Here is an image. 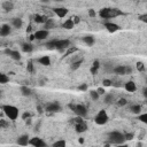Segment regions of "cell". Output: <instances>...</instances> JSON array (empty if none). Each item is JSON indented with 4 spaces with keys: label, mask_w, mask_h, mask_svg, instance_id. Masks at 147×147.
Listing matches in <instances>:
<instances>
[{
    "label": "cell",
    "mask_w": 147,
    "mask_h": 147,
    "mask_svg": "<svg viewBox=\"0 0 147 147\" xmlns=\"http://www.w3.org/2000/svg\"><path fill=\"white\" fill-rule=\"evenodd\" d=\"M38 63H40L41 65H45V67H49L51 65V57L48 55H44L41 57H39L38 60Z\"/></svg>",
    "instance_id": "15"
},
{
    "label": "cell",
    "mask_w": 147,
    "mask_h": 147,
    "mask_svg": "<svg viewBox=\"0 0 147 147\" xmlns=\"http://www.w3.org/2000/svg\"><path fill=\"white\" fill-rule=\"evenodd\" d=\"M113 100H114L113 94H106V96H105V102L106 103H111Z\"/></svg>",
    "instance_id": "36"
},
{
    "label": "cell",
    "mask_w": 147,
    "mask_h": 147,
    "mask_svg": "<svg viewBox=\"0 0 147 147\" xmlns=\"http://www.w3.org/2000/svg\"><path fill=\"white\" fill-rule=\"evenodd\" d=\"M54 1H59L60 2V1H63V0H54Z\"/></svg>",
    "instance_id": "53"
},
{
    "label": "cell",
    "mask_w": 147,
    "mask_h": 147,
    "mask_svg": "<svg viewBox=\"0 0 147 147\" xmlns=\"http://www.w3.org/2000/svg\"><path fill=\"white\" fill-rule=\"evenodd\" d=\"M88 16H91V17H94V16H95L94 9H88Z\"/></svg>",
    "instance_id": "43"
},
{
    "label": "cell",
    "mask_w": 147,
    "mask_h": 147,
    "mask_svg": "<svg viewBox=\"0 0 147 147\" xmlns=\"http://www.w3.org/2000/svg\"><path fill=\"white\" fill-rule=\"evenodd\" d=\"M33 20H34V22H36V23H42V24H44V23L46 22V20H47V18H45L44 16H41V15H39V14H36Z\"/></svg>",
    "instance_id": "28"
},
{
    "label": "cell",
    "mask_w": 147,
    "mask_h": 147,
    "mask_svg": "<svg viewBox=\"0 0 147 147\" xmlns=\"http://www.w3.org/2000/svg\"><path fill=\"white\" fill-rule=\"evenodd\" d=\"M11 51H13V49H10V48H5V49H3V53L7 54V55H10Z\"/></svg>",
    "instance_id": "45"
},
{
    "label": "cell",
    "mask_w": 147,
    "mask_h": 147,
    "mask_svg": "<svg viewBox=\"0 0 147 147\" xmlns=\"http://www.w3.org/2000/svg\"><path fill=\"white\" fill-rule=\"evenodd\" d=\"M83 41H84L87 46H93V45H94V42H95V39H94V37H93V36L87 34V36L83 37Z\"/></svg>",
    "instance_id": "19"
},
{
    "label": "cell",
    "mask_w": 147,
    "mask_h": 147,
    "mask_svg": "<svg viewBox=\"0 0 147 147\" xmlns=\"http://www.w3.org/2000/svg\"><path fill=\"white\" fill-rule=\"evenodd\" d=\"M48 36H49V30H46V29H40L34 32V37L37 40H45L47 39Z\"/></svg>",
    "instance_id": "9"
},
{
    "label": "cell",
    "mask_w": 147,
    "mask_h": 147,
    "mask_svg": "<svg viewBox=\"0 0 147 147\" xmlns=\"http://www.w3.org/2000/svg\"><path fill=\"white\" fill-rule=\"evenodd\" d=\"M7 126H8L7 122H6L5 119H0V127H1V129H5V127H7Z\"/></svg>",
    "instance_id": "40"
},
{
    "label": "cell",
    "mask_w": 147,
    "mask_h": 147,
    "mask_svg": "<svg viewBox=\"0 0 147 147\" xmlns=\"http://www.w3.org/2000/svg\"><path fill=\"white\" fill-rule=\"evenodd\" d=\"M126 103H127V101H126V99H124V98H121V99L117 100V106H119V107H123V106H125Z\"/></svg>",
    "instance_id": "37"
},
{
    "label": "cell",
    "mask_w": 147,
    "mask_h": 147,
    "mask_svg": "<svg viewBox=\"0 0 147 147\" xmlns=\"http://www.w3.org/2000/svg\"><path fill=\"white\" fill-rule=\"evenodd\" d=\"M51 0H40V2H42V3H48Z\"/></svg>",
    "instance_id": "51"
},
{
    "label": "cell",
    "mask_w": 147,
    "mask_h": 147,
    "mask_svg": "<svg viewBox=\"0 0 147 147\" xmlns=\"http://www.w3.org/2000/svg\"><path fill=\"white\" fill-rule=\"evenodd\" d=\"M108 119H109V117H108V114H107V111H106L105 109H101V110L96 114V116L94 117V122H95L98 125H103V124H106V123L108 122Z\"/></svg>",
    "instance_id": "7"
},
{
    "label": "cell",
    "mask_w": 147,
    "mask_h": 147,
    "mask_svg": "<svg viewBox=\"0 0 147 147\" xmlns=\"http://www.w3.org/2000/svg\"><path fill=\"white\" fill-rule=\"evenodd\" d=\"M125 136V140H131L133 138V134L132 133H127V134H124Z\"/></svg>",
    "instance_id": "44"
},
{
    "label": "cell",
    "mask_w": 147,
    "mask_h": 147,
    "mask_svg": "<svg viewBox=\"0 0 147 147\" xmlns=\"http://www.w3.org/2000/svg\"><path fill=\"white\" fill-rule=\"evenodd\" d=\"M21 47H22V51H23L24 53H31V52L33 51V46H32L30 42H23Z\"/></svg>",
    "instance_id": "22"
},
{
    "label": "cell",
    "mask_w": 147,
    "mask_h": 147,
    "mask_svg": "<svg viewBox=\"0 0 147 147\" xmlns=\"http://www.w3.org/2000/svg\"><path fill=\"white\" fill-rule=\"evenodd\" d=\"M13 60H15V61H20L21 60V53L18 52V51H11V53H10V55H9Z\"/></svg>",
    "instance_id": "27"
},
{
    "label": "cell",
    "mask_w": 147,
    "mask_h": 147,
    "mask_svg": "<svg viewBox=\"0 0 147 147\" xmlns=\"http://www.w3.org/2000/svg\"><path fill=\"white\" fill-rule=\"evenodd\" d=\"M1 109H2L3 114H5L10 121L17 119V117H18V108H17V107H15V106H13V105H3V106L1 107Z\"/></svg>",
    "instance_id": "3"
},
{
    "label": "cell",
    "mask_w": 147,
    "mask_h": 147,
    "mask_svg": "<svg viewBox=\"0 0 147 147\" xmlns=\"http://www.w3.org/2000/svg\"><path fill=\"white\" fill-rule=\"evenodd\" d=\"M108 137L113 144H123L125 140V136L119 131H111L108 134Z\"/></svg>",
    "instance_id": "5"
},
{
    "label": "cell",
    "mask_w": 147,
    "mask_h": 147,
    "mask_svg": "<svg viewBox=\"0 0 147 147\" xmlns=\"http://www.w3.org/2000/svg\"><path fill=\"white\" fill-rule=\"evenodd\" d=\"M53 28H55V23H54V21H53L52 18H47L46 22L44 23V29H46V30H51V29H53Z\"/></svg>",
    "instance_id": "23"
},
{
    "label": "cell",
    "mask_w": 147,
    "mask_h": 147,
    "mask_svg": "<svg viewBox=\"0 0 147 147\" xmlns=\"http://www.w3.org/2000/svg\"><path fill=\"white\" fill-rule=\"evenodd\" d=\"M74 26H75V22H74L72 18H68V20L64 21L63 24H62V28H64V29H67V30H71Z\"/></svg>",
    "instance_id": "20"
},
{
    "label": "cell",
    "mask_w": 147,
    "mask_h": 147,
    "mask_svg": "<svg viewBox=\"0 0 147 147\" xmlns=\"http://www.w3.org/2000/svg\"><path fill=\"white\" fill-rule=\"evenodd\" d=\"M30 116H31V115H30V113L25 111V113L22 115V118H23V119H28V118H30Z\"/></svg>",
    "instance_id": "42"
},
{
    "label": "cell",
    "mask_w": 147,
    "mask_h": 147,
    "mask_svg": "<svg viewBox=\"0 0 147 147\" xmlns=\"http://www.w3.org/2000/svg\"><path fill=\"white\" fill-rule=\"evenodd\" d=\"M29 141H30V139H29V136L28 134H22L17 139V144L18 145H22V146H26L29 144Z\"/></svg>",
    "instance_id": "18"
},
{
    "label": "cell",
    "mask_w": 147,
    "mask_h": 147,
    "mask_svg": "<svg viewBox=\"0 0 147 147\" xmlns=\"http://www.w3.org/2000/svg\"><path fill=\"white\" fill-rule=\"evenodd\" d=\"M124 88L127 91V92H136V90H137V85H136V83L133 82V80H129V82H126L125 83V85H124Z\"/></svg>",
    "instance_id": "14"
},
{
    "label": "cell",
    "mask_w": 147,
    "mask_h": 147,
    "mask_svg": "<svg viewBox=\"0 0 147 147\" xmlns=\"http://www.w3.org/2000/svg\"><path fill=\"white\" fill-rule=\"evenodd\" d=\"M76 51H77V48H75V47H74V48H70V47H69V51L67 52V55H68V54H70V53H74V52H76Z\"/></svg>",
    "instance_id": "46"
},
{
    "label": "cell",
    "mask_w": 147,
    "mask_h": 147,
    "mask_svg": "<svg viewBox=\"0 0 147 147\" xmlns=\"http://www.w3.org/2000/svg\"><path fill=\"white\" fill-rule=\"evenodd\" d=\"M21 93H22V95H24V96H30L31 93H32V91H31V88H30L29 86L23 85V86H21Z\"/></svg>",
    "instance_id": "25"
},
{
    "label": "cell",
    "mask_w": 147,
    "mask_h": 147,
    "mask_svg": "<svg viewBox=\"0 0 147 147\" xmlns=\"http://www.w3.org/2000/svg\"><path fill=\"white\" fill-rule=\"evenodd\" d=\"M65 146V141L64 140H57L53 144V147H64Z\"/></svg>",
    "instance_id": "35"
},
{
    "label": "cell",
    "mask_w": 147,
    "mask_h": 147,
    "mask_svg": "<svg viewBox=\"0 0 147 147\" xmlns=\"http://www.w3.org/2000/svg\"><path fill=\"white\" fill-rule=\"evenodd\" d=\"M45 110L48 113H59L61 110V106L57 101H53V102H48L45 107Z\"/></svg>",
    "instance_id": "8"
},
{
    "label": "cell",
    "mask_w": 147,
    "mask_h": 147,
    "mask_svg": "<svg viewBox=\"0 0 147 147\" xmlns=\"http://www.w3.org/2000/svg\"><path fill=\"white\" fill-rule=\"evenodd\" d=\"M96 91H98V93H99L100 95H101V94H105V88H101V87H99Z\"/></svg>",
    "instance_id": "47"
},
{
    "label": "cell",
    "mask_w": 147,
    "mask_h": 147,
    "mask_svg": "<svg viewBox=\"0 0 147 147\" xmlns=\"http://www.w3.org/2000/svg\"><path fill=\"white\" fill-rule=\"evenodd\" d=\"M84 142V139L83 138H79V144H83Z\"/></svg>",
    "instance_id": "52"
},
{
    "label": "cell",
    "mask_w": 147,
    "mask_h": 147,
    "mask_svg": "<svg viewBox=\"0 0 147 147\" xmlns=\"http://www.w3.org/2000/svg\"><path fill=\"white\" fill-rule=\"evenodd\" d=\"M132 72V68L129 65V67H126V74H131Z\"/></svg>",
    "instance_id": "49"
},
{
    "label": "cell",
    "mask_w": 147,
    "mask_h": 147,
    "mask_svg": "<svg viewBox=\"0 0 147 147\" xmlns=\"http://www.w3.org/2000/svg\"><path fill=\"white\" fill-rule=\"evenodd\" d=\"M8 82H9V76L6 75V74H3V72H1L0 74V83L1 84H6Z\"/></svg>",
    "instance_id": "30"
},
{
    "label": "cell",
    "mask_w": 147,
    "mask_h": 147,
    "mask_svg": "<svg viewBox=\"0 0 147 147\" xmlns=\"http://www.w3.org/2000/svg\"><path fill=\"white\" fill-rule=\"evenodd\" d=\"M74 123H75V130L77 133H83V132H86L88 126H87V123L83 119V117L80 116H77L74 118Z\"/></svg>",
    "instance_id": "4"
},
{
    "label": "cell",
    "mask_w": 147,
    "mask_h": 147,
    "mask_svg": "<svg viewBox=\"0 0 147 147\" xmlns=\"http://www.w3.org/2000/svg\"><path fill=\"white\" fill-rule=\"evenodd\" d=\"M145 80H146V83H147V77H146V79H145Z\"/></svg>",
    "instance_id": "54"
},
{
    "label": "cell",
    "mask_w": 147,
    "mask_h": 147,
    "mask_svg": "<svg viewBox=\"0 0 147 147\" xmlns=\"http://www.w3.org/2000/svg\"><path fill=\"white\" fill-rule=\"evenodd\" d=\"M103 25H105L106 30H107L108 32H110V33H114V32H116V31L119 30V25L116 24V23H114V22H110V21L105 22Z\"/></svg>",
    "instance_id": "10"
},
{
    "label": "cell",
    "mask_w": 147,
    "mask_h": 147,
    "mask_svg": "<svg viewBox=\"0 0 147 147\" xmlns=\"http://www.w3.org/2000/svg\"><path fill=\"white\" fill-rule=\"evenodd\" d=\"M83 63V60L80 59V60H78V61H74L72 63H71V65H70V68H71V70H77L79 67H80V64Z\"/></svg>",
    "instance_id": "29"
},
{
    "label": "cell",
    "mask_w": 147,
    "mask_h": 147,
    "mask_svg": "<svg viewBox=\"0 0 147 147\" xmlns=\"http://www.w3.org/2000/svg\"><path fill=\"white\" fill-rule=\"evenodd\" d=\"M136 68H137V70H138V71H140V72L145 71V64H144L142 62H137Z\"/></svg>",
    "instance_id": "34"
},
{
    "label": "cell",
    "mask_w": 147,
    "mask_h": 147,
    "mask_svg": "<svg viewBox=\"0 0 147 147\" xmlns=\"http://www.w3.org/2000/svg\"><path fill=\"white\" fill-rule=\"evenodd\" d=\"M2 9H3L6 13L11 11V10L14 9V3H13L11 1H9V0L3 1V2H2Z\"/></svg>",
    "instance_id": "17"
},
{
    "label": "cell",
    "mask_w": 147,
    "mask_h": 147,
    "mask_svg": "<svg viewBox=\"0 0 147 147\" xmlns=\"http://www.w3.org/2000/svg\"><path fill=\"white\" fill-rule=\"evenodd\" d=\"M130 110H131L133 114L139 115L140 111H141V106H140V105H132V106L130 107Z\"/></svg>",
    "instance_id": "26"
},
{
    "label": "cell",
    "mask_w": 147,
    "mask_h": 147,
    "mask_svg": "<svg viewBox=\"0 0 147 147\" xmlns=\"http://www.w3.org/2000/svg\"><path fill=\"white\" fill-rule=\"evenodd\" d=\"M122 15V11L119 9H116V8H101L99 10V16L101 18H105V20H109V18H114L116 16H119Z\"/></svg>",
    "instance_id": "2"
},
{
    "label": "cell",
    "mask_w": 147,
    "mask_h": 147,
    "mask_svg": "<svg viewBox=\"0 0 147 147\" xmlns=\"http://www.w3.org/2000/svg\"><path fill=\"white\" fill-rule=\"evenodd\" d=\"M78 90H79V91H83V92L86 91V90H87V84H80V85L78 86Z\"/></svg>",
    "instance_id": "39"
},
{
    "label": "cell",
    "mask_w": 147,
    "mask_h": 147,
    "mask_svg": "<svg viewBox=\"0 0 147 147\" xmlns=\"http://www.w3.org/2000/svg\"><path fill=\"white\" fill-rule=\"evenodd\" d=\"M11 24H13L14 28L20 29V28H22V25H23V21H22V18H20V17H15V18L11 20Z\"/></svg>",
    "instance_id": "21"
},
{
    "label": "cell",
    "mask_w": 147,
    "mask_h": 147,
    "mask_svg": "<svg viewBox=\"0 0 147 147\" xmlns=\"http://www.w3.org/2000/svg\"><path fill=\"white\" fill-rule=\"evenodd\" d=\"M26 70H28V72L33 74V71H34V67H33V63H32L31 61L28 62V64H26Z\"/></svg>",
    "instance_id": "33"
},
{
    "label": "cell",
    "mask_w": 147,
    "mask_h": 147,
    "mask_svg": "<svg viewBox=\"0 0 147 147\" xmlns=\"http://www.w3.org/2000/svg\"><path fill=\"white\" fill-rule=\"evenodd\" d=\"M29 144L32 145V146H34V147H45L46 146V142L41 138H38V137L31 138L30 141H29Z\"/></svg>",
    "instance_id": "11"
},
{
    "label": "cell",
    "mask_w": 147,
    "mask_h": 147,
    "mask_svg": "<svg viewBox=\"0 0 147 147\" xmlns=\"http://www.w3.org/2000/svg\"><path fill=\"white\" fill-rule=\"evenodd\" d=\"M113 71L116 75H126V65H116L113 68Z\"/></svg>",
    "instance_id": "16"
},
{
    "label": "cell",
    "mask_w": 147,
    "mask_h": 147,
    "mask_svg": "<svg viewBox=\"0 0 147 147\" xmlns=\"http://www.w3.org/2000/svg\"><path fill=\"white\" fill-rule=\"evenodd\" d=\"M142 95H144V96L147 99V87H145V88L142 90Z\"/></svg>",
    "instance_id": "48"
},
{
    "label": "cell",
    "mask_w": 147,
    "mask_h": 147,
    "mask_svg": "<svg viewBox=\"0 0 147 147\" xmlns=\"http://www.w3.org/2000/svg\"><path fill=\"white\" fill-rule=\"evenodd\" d=\"M90 96L92 98V100H98V99H99V96H100V94L98 93V91H96V90H92V91L90 92Z\"/></svg>",
    "instance_id": "31"
},
{
    "label": "cell",
    "mask_w": 147,
    "mask_h": 147,
    "mask_svg": "<svg viewBox=\"0 0 147 147\" xmlns=\"http://www.w3.org/2000/svg\"><path fill=\"white\" fill-rule=\"evenodd\" d=\"M53 11H54L55 15H56L57 17H60V18L67 16V14H68V9H67L65 7H57V8H54Z\"/></svg>",
    "instance_id": "12"
},
{
    "label": "cell",
    "mask_w": 147,
    "mask_h": 147,
    "mask_svg": "<svg viewBox=\"0 0 147 147\" xmlns=\"http://www.w3.org/2000/svg\"><path fill=\"white\" fill-rule=\"evenodd\" d=\"M138 119L145 124H147V113H144V114H139L138 115Z\"/></svg>",
    "instance_id": "32"
},
{
    "label": "cell",
    "mask_w": 147,
    "mask_h": 147,
    "mask_svg": "<svg viewBox=\"0 0 147 147\" xmlns=\"http://www.w3.org/2000/svg\"><path fill=\"white\" fill-rule=\"evenodd\" d=\"M99 69H100V62H99V60H94V62H93V64L91 67V74L95 75Z\"/></svg>",
    "instance_id": "24"
},
{
    "label": "cell",
    "mask_w": 147,
    "mask_h": 147,
    "mask_svg": "<svg viewBox=\"0 0 147 147\" xmlns=\"http://www.w3.org/2000/svg\"><path fill=\"white\" fill-rule=\"evenodd\" d=\"M72 18H74V22H75V24L79 22V17H78V16H75V17H72Z\"/></svg>",
    "instance_id": "50"
},
{
    "label": "cell",
    "mask_w": 147,
    "mask_h": 147,
    "mask_svg": "<svg viewBox=\"0 0 147 147\" xmlns=\"http://www.w3.org/2000/svg\"><path fill=\"white\" fill-rule=\"evenodd\" d=\"M48 48H55L60 52H63L64 49L70 47V40L69 39H53L46 44Z\"/></svg>",
    "instance_id": "1"
},
{
    "label": "cell",
    "mask_w": 147,
    "mask_h": 147,
    "mask_svg": "<svg viewBox=\"0 0 147 147\" xmlns=\"http://www.w3.org/2000/svg\"><path fill=\"white\" fill-rule=\"evenodd\" d=\"M139 20H140L141 22H145V23H147V14L140 15V16H139Z\"/></svg>",
    "instance_id": "41"
},
{
    "label": "cell",
    "mask_w": 147,
    "mask_h": 147,
    "mask_svg": "<svg viewBox=\"0 0 147 147\" xmlns=\"http://www.w3.org/2000/svg\"><path fill=\"white\" fill-rule=\"evenodd\" d=\"M102 85H103L105 87H110V86L113 85V82H111L110 79H103V82H102Z\"/></svg>",
    "instance_id": "38"
},
{
    "label": "cell",
    "mask_w": 147,
    "mask_h": 147,
    "mask_svg": "<svg viewBox=\"0 0 147 147\" xmlns=\"http://www.w3.org/2000/svg\"><path fill=\"white\" fill-rule=\"evenodd\" d=\"M69 107L72 109V111H74L77 116L85 117V116L87 115V108H86L84 105H72V103H70Z\"/></svg>",
    "instance_id": "6"
},
{
    "label": "cell",
    "mask_w": 147,
    "mask_h": 147,
    "mask_svg": "<svg viewBox=\"0 0 147 147\" xmlns=\"http://www.w3.org/2000/svg\"><path fill=\"white\" fill-rule=\"evenodd\" d=\"M10 32H11V28H10L9 24H2L1 25V28H0V34H1V37H6Z\"/></svg>",
    "instance_id": "13"
}]
</instances>
